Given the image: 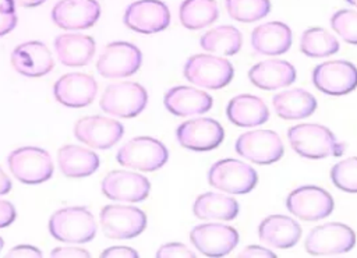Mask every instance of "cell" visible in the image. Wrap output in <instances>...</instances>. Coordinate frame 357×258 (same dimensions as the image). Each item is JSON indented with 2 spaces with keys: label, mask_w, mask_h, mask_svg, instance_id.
I'll return each mask as SVG.
<instances>
[{
  "label": "cell",
  "mask_w": 357,
  "mask_h": 258,
  "mask_svg": "<svg viewBox=\"0 0 357 258\" xmlns=\"http://www.w3.org/2000/svg\"><path fill=\"white\" fill-rule=\"evenodd\" d=\"M219 17L215 0H184L178 8V18L184 28L195 31L213 24Z\"/></svg>",
  "instance_id": "cell-32"
},
{
  "label": "cell",
  "mask_w": 357,
  "mask_h": 258,
  "mask_svg": "<svg viewBox=\"0 0 357 258\" xmlns=\"http://www.w3.org/2000/svg\"><path fill=\"white\" fill-rule=\"evenodd\" d=\"M146 103V89L141 84L132 81L109 85L100 99V107L103 112L123 119L138 116L145 109Z\"/></svg>",
  "instance_id": "cell-7"
},
{
  "label": "cell",
  "mask_w": 357,
  "mask_h": 258,
  "mask_svg": "<svg viewBox=\"0 0 357 258\" xmlns=\"http://www.w3.org/2000/svg\"><path fill=\"white\" fill-rule=\"evenodd\" d=\"M229 15L240 22H254L271 11L269 0H225Z\"/></svg>",
  "instance_id": "cell-34"
},
{
  "label": "cell",
  "mask_w": 357,
  "mask_h": 258,
  "mask_svg": "<svg viewBox=\"0 0 357 258\" xmlns=\"http://www.w3.org/2000/svg\"><path fill=\"white\" fill-rule=\"evenodd\" d=\"M7 163L14 177L24 184H40L53 174V160L49 152L36 146L14 149Z\"/></svg>",
  "instance_id": "cell-9"
},
{
  "label": "cell",
  "mask_w": 357,
  "mask_h": 258,
  "mask_svg": "<svg viewBox=\"0 0 357 258\" xmlns=\"http://www.w3.org/2000/svg\"><path fill=\"white\" fill-rule=\"evenodd\" d=\"M98 85L93 77L84 73H70L60 77L54 86L53 95L59 103L67 107H85L96 96Z\"/></svg>",
  "instance_id": "cell-20"
},
{
  "label": "cell",
  "mask_w": 357,
  "mask_h": 258,
  "mask_svg": "<svg viewBox=\"0 0 357 258\" xmlns=\"http://www.w3.org/2000/svg\"><path fill=\"white\" fill-rule=\"evenodd\" d=\"M100 17L96 0H60L52 8V20L61 29H86Z\"/></svg>",
  "instance_id": "cell-19"
},
{
  "label": "cell",
  "mask_w": 357,
  "mask_h": 258,
  "mask_svg": "<svg viewBox=\"0 0 357 258\" xmlns=\"http://www.w3.org/2000/svg\"><path fill=\"white\" fill-rule=\"evenodd\" d=\"M208 183L222 192L244 195L254 190L258 183V174L243 160L220 159L211 166Z\"/></svg>",
  "instance_id": "cell-5"
},
{
  "label": "cell",
  "mask_w": 357,
  "mask_h": 258,
  "mask_svg": "<svg viewBox=\"0 0 357 258\" xmlns=\"http://www.w3.org/2000/svg\"><path fill=\"white\" fill-rule=\"evenodd\" d=\"M199 45L206 52L233 56L237 54L241 49L243 35L236 26L219 25L206 31L201 36Z\"/></svg>",
  "instance_id": "cell-31"
},
{
  "label": "cell",
  "mask_w": 357,
  "mask_h": 258,
  "mask_svg": "<svg viewBox=\"0 0 357 258\" xmlns=\"http://www.w3.org/2000/svg\"><path fill=\"white\" fill-rule=\"evenodd\" d=\"M287 138L293 151L307 159L339 158L344 152V145L336 141L335 134L328 127L317 123H303L290 127Z\"/></svg>",
  "instance_id": "cell-1"
},
{
  "label": "cell",
  "mask_w": 357,
  "mask_h": 258,
  "mask_svg": "<svg viewBox=\"0 0 357 258\" xmlns=\"http://www.w3.org/2000/svg\"><path fill=\"white\" fill-rule=\"evenodd\" d=\"M226 117L237 127H257L268 121L269 109L261 98L251 93H240L227 102Z\"/></svg>",
  "instance_id": "cell-26"
},
{
  "label": "cell",
  "mask_w": 357,
  "mask_h": 258,
  "mask_svg": "<svg viewBox=\"0 0 357 258\" xmlns=\"http://www.w3.org/2000/svg\"><path fill=\"white\" fill-rule=\"evenodd\" d=\"M59 167L67 177H86L93 174L99 165V156L84 146L64 145L57 153Z\"/></svg>",
  "instance_id": "cell-30"
},
{
  "label": "cell",
  "mask_w": 357,
  "mask_h": 258,
  "mask_svg": "<svg viewBox=\"0 0 357 258\" xmlns=\"http://www.w3.org/2000/svg\"><path fill=\"white\" fill-rule=\"evenodd\" d=\"M165 107L177 117L204 114L211 110L213 99L209 93L194 86L178 85L170 88L163 98Z\"/></svg>",
  "instance_id": "cell-22"
},
{
  "label": "cell",
  "mask_w": 357,
  "mask_h": 258,
  "mask_svg": "<svg viewBox=\"0 0 357 258\" xmlns=\"http://www.w3.org/2000/svg\"><path fill=\"white\" fill-rule=\"evenodd\" d=\"M57 59L68 67H81L95 54V40L82 33H63L54 39Z\"/></svg>",
  "instance_id": "cell-28"
},
{
  "label": "cell",
  "mask_w": 357,
  "mask_h": 258,
  "mask_svg": "<svg viewBox=\"0 0 357 258\" xmlns=\"http://www.w3.org/2000/svg\"><path fill=\"white\" fill-rule=\"evenodd\" d=\"M183 74L188 82H192L197 86L220 89L231 82L234 68L231 63L223 57L198 53L188 57L184 64Z\"/></svg>",
  "instance_id": "cell-3"
},
{
  "label": "cell",
  "mask_w": 357,
  "mask_h": 258,
  "mask_svg": "<svg viewBox=\"0 0 357 258\" xmlns=\"http://www.w3.org/2000/svg\"><path fill=\"white\" fill-rule=\"evenodd\" d=\"M13 183L10 180V177L6 174V172L0 167V195H4L7 192L11 191Z\"/></svg>",
  "instance_id": "cell-44"
},
{
  "label": "cell",
  "mask_w": 357,
  "mask_h": 258,
  "mask_svg": "<svg viewBox=\"0 0 357 258\" xmlns=\"http://www.w3.org/2000/svg\"><path fill=\"white\" fill-rule=\"evenodd\" d=\"M287 211L303 220H319L329 216L335 208L332 195L318 185H301L286 198Z\"/></svg>",
  "instance_id": "cell-12"
},
{
  "label": "cell",
  "mask_w": 357,
  "mask_h": 258,
  "mask_svg": "<svg viewBox=\"0 0 357 258\" xmlns=\"http://www.w3.org/2000/svg\"><path fill=\"white\" fill-rule=\"evenodd\" d=\"M15 4L11 0H6L4 4H0V36L11 32L17 25Z\"/></svg>",
  "instance_id": "cell-37"
},
{
  "label": "cell",
  "mask_w": 357,
  "mask_h": 258,
  "mask_svg": "<svg viewBox=\"0 0 357 258\" xmlns=\"http://www.w3.org/2000/svg\"><path fill=\"white\" fill-rule=\"evenodd\" d=\"M331 180L336 188L357 194V156L337 162L331 170Z\"/></svg>",
  "instance_id": "cell-35"
},
{
  "label": "cell",
  "mask_w": 357,
  "mask_h": 258,
  "mask_svg": "<svg viewBox=\"0 0 357 258\" xmlns=\"http://www.w3.org/2000/svg\"><path fill=\"white\" fill-rule=\"evenodd\" d=\"M7 257H13V258H40L42 252L36 247H33V245L21 244V245H15L7 254Z\"/></svg>",
  "instance_id": "cell-43"
},
{
  "label": "cell",
  "mask_w": 357,
  "mask_h": 258,
  "mask_svg": "<svg viewBox=\"0 0 357 258\" xmlns=\"http://www.w3.org/2000/svg\"><path fill=\"white\" fill-rule=\"evenodd\" d=\"M158 258H194L195 254L183 243H166L156 251Z\"/></svg>",
  "instance_id": "cell-38"
},
{
  "label": "cell",
  "mask_w": 357,
  "mask_h": 258,
  "mask_svg": "<svg viewBox=\"0 0 357 258\" xmlns=\"http://www.w3.org/2000/svg\"><path fill=\"white\" fill-rule=\"evenodd\" d=\"M236 152L257 165H272L282 159L284 146L278 132L258 128L247 131L236 139Z\"/></svg>",
  "instance_id": "cell-8"
},
{
  "label": "cell",
  "mask_w": 357,
  "mask_h": 258,
  "mask_svg": "<svg viewBox=\"0 0 357 258\" xmlns=\"http://www.w3.org/2000/svg\"><path fill=\"white\" fill-rule=\"evenodd\" d=\"M237 257H241V258H275L276 254L266 247L252 244V245H245L237 254Z\"/></svg>",
  "instance_id": "cell-39"
},
{
  "label": "cell",
  "mask_w": 357,
  "mask_h": 258,
  "mask_svg": "<svg viewBox=\"0 0 357 258\" xmlns=\"http://www.w3.org/2000/svg\"><path fill=\"white\" fill-rule=\"evenodd\" d=\"M349 4H351V6H354V7H357V0H346Z\"/></svg>",
  "instance_id": "cell-46"
},
{
  "label": "cell",
  "mask_w": 357,
  "mask_h": 258,
  "mask_svg": "<svg viewBox=\"0 0 357 258\" xmlns=\"http://www.w3.org/2000/svg\"><path fill=\"white\" fill-rule=\"evenodd\" d=\"M176 137L178 144L188 151L208 152L222 144L225 130L215 119L195 117L181 123L176 130Z\"/></svg>",
  "instance_id": "cell-13"
},
{
  "label": "cell",
  "mask_w": 357,
  "mask_h": 258,
  "mask_svg": "<svg viewBox=\"0 0 357 258\" xmlns=\"http://www.w3.org/2000/svg\"><path fill=\"white\" fill-rule=\"evenodd\" d=\"M11 64L17 73L25 77H42L52 71L54 61L45 43L29 40L13 50Z\"/></svg>",
  "instance_id": "cell-21"
},
{
  "label": "cell",
  "mask_w": 357,
  "mask_h": 258,
  "mask_svg": "<svg viewBox=\"0 0 357 258\" xmlns=\"http://www.w3.org/2000/svg\"><path fill=\"white\" fill-rule=\"evenodd\" d=\"M331 26L344 42L357 45V11L337 10L331 18Z\"/></svg>",
  "instance_id": "cell-36"
},
{
  "label": "cell",
  "mask_w": 357,
  "mask_h": 258,
  "mask_svg": "<svg viewBox=\"0 0 357 258\" xmlns=\"http://www.w3.org/2000/svg\"><path fill=\"white\" fill-rule=\"evenodd\" d=\"M293 40L291 29L282 21H269L254 28L251 32V46L257 53L279 56L286 53Z\"/></svg>",
  "instance_id": "cell-24"
},
{
  "label": "cell",
  "mask_w": 357,
  "mask_h": 258,
  "mask_svg": "<svg viewBox=\"0 0 357 258\" xmlns=\"http://www.w3.org/2000/svg\"><path fill=\"white\" fill-rule=\"evenodd\" d=\"M258 237L273 248H290L301 237V226L290 216L269 215L258 226Z\"/></svg>",
  "instance_id": "cell-25"
},
{
  "label": "cell",
  "mask_w": 357,
  "mask_h": 258,
  "mask_svg": "<svg viewBox=\"0 0 357 258\" xmlns=\"http://www.w3.org/2000/svg\"><path fill=\"white\" fill-rule=\"evenodd\" d=\"M273 110L280 119L300 120L311 116L317 110V99L303 88L286 89L272 98Z\"/></svg>",
  "instance_id": "cell-27"
},
{
  "label": "cell",
  "mask_w": 357,
  "mask_h": 258,
  "mask_svg": "<svg viewBox=\"0 0 357 258\" xmlns=\"http://www.w3.org/2000/svg\"><path fill=\"white\" fill-rule=\"evenodd\" d=\"M356 245L354 230L339 222L314 227L304 241L305 251L314 257H333L349 252Z\"/></svg>",
  "instance_id": "cell-4"
},
{
  "label": "cell",
  "mask_w": 357,
  "mask_h": 258,
  "mask_svg": "<svg viewBox=\"0 0 357 258\" xmlns=\"http://www.w3.org/2000/svg\"><path fill=\"white\" fill-rule=\"evenodd\" d=\"M238 232L222 223H202L191 229L190 241L202 255L225 257L238 244Z\"/></svg>",
  "instance_id": "cell-14"
},
{
  "label": "cell",
  "mask_w": 357,
  "mask_h": 258,
  "mask_svg": "<svg viewBox=\"0 0 357 258\" xmlns=\"http://www.w3.org/2000/svg\"><path fill=\"white\" fill-rule=\"evenodd\" d=\"M3 245H4V240L0 237V251L3 250Z\"/></svg>",
  "instance_id": "cell-47"
},
{
  "label": "cell",
  "mask_w": 357,
  "mask_h": 258,
  "mask_svg": "<svg viewBox=\"0 0 357 258\" xmlns=\"http://www.w3.org/2000/svg\"><path fill=\"white\" fill-rule=\"evenodd\" d=\"M106 198L123 202H141L151 192L149 180L135 172L113 170L109 172L100 184Z\"/></svg>",
  "instance_id": "cell-17"
},
{
  "label": "cell",
  "mask_w": 357,
  "mask_h": 258,
  "mask_svg": "<svg viewBox=\"0 0 357 258\" xmlns=\"http://www.w3.org/2000/svg\"><path fill=\"white\" fill-rule=\"evenodd\" d=\"M100 257L103 258H137L138 252L131 248V247H126V245H114V247H109L106 248Z\"/></svg>",
  "instance_id": "cell-40"
},
{
  "label": "cell",
  "mask_w": 357,
  "mask_h": 258,
  "mask_svg": "<svg viewBox=\"0 0 357 258\" xmlns=\"http://www.w3.org/2000/svg\"><path fill=\"white\" fill-rule=\"evenodd\" d=\"M238 212V202L220 192H204L192 204V213L202 220H233Z\"/></svg>",
  "instance_id": "cell-29"
},
{
  "label": "cell",
  "mask_w": 357,
  "mask_h": 258,
  "mask_svg": "<svg viewBox=\"0 0 357 258\" xmlns=\"http://www.w3.org/2000/svg\"><path fill=\"white\" fill-rule=\"evenodd\" d=\"M15 6H21V7H38L40 4H43L46 0H11Z\"/></svg>",
  "instance_id": "cell-45"
},
{
  "label": "cell",
  "mask_w": 357,
  "mask_h": 258,
  "mask_svg": "<svg viewBox=\"0 0 357 258\" xmlns=\"http://www.w3.org/2000/svg\"><path fill=\"white\" fill-rule=\"evenodd\" d=\"M100 226L109 238H134L145 230L146 215L131 205H106L100 211Z\"/></svg>",
  "instance_id": "cell-10"
},
{
  "label": "cell",
  "mask_w": 357,
  "mask_h": 258,
  "mask_svg": "<svg viewBox=\"0 0 357 258\" xmlns=\"http://www.w3.org/2000/svg\"><path fill=\"white\" fill-rule=\"evenodd\" d=\"M312 84L325 95H347L357 88V67L347 60L324 61L314 67Z\"/></svg>",
  "instance_id": "cell-11"
},
{
  "label": "cell",
  "mask_w": 357,
  "mask_h": 258,
  "mask_svg": "<svg viewBox=\"0 0 357 258\" xmlns=\"http://www.w3.org/2000/svg\"><path fill=\"white\" fill-rule=\"evenodd\" d=\"M17 212L11 202L0 199V229L10 226L15 220Z\"/></svg>",
  "instance_id": "cell-42"
},
{
  "label": "cell",
  "mask_w": 357,
  "mask_h": 258,
  "mask_svg": "<svg viewBox=\"0 0 357 258\" xmlns=\"http://www.w3.org/2000/svg\"><path fill=\"white\" fill-rule=\"evenodd\" d=\"M121 166L141 170L155 172L160 169L169 159L165 144L152 137H135L126 142L116 155Z\"/></svg>",
  "instance_id": "cell-6"
},
{
  "label": "cell",
  "mask_w": 357,
  "mask_h": 258,
  "mask_svg": "<svg viewBox=\"0 0 357 258\" xmlns=\"http://www.w3.org/2000/svg\"><path fill=\"white\" fill-rule=\"evenodd\" d=\"M50 255L56 257V258H88V257H91L86 250L78 248V247H59V248H54Z\"/></svg>",
  "instance_id": "cell-41"
},
{
  "label": "cell",
  "mask_w": 357,
  "mask_h": 258,
  "mask_svg": "<svg viewBox=\"0 0 357 258\" xmlns=\"http://www.w3.org/2000/svg\"><path fill=\"white\" fill-rule=\"evenodd\" d=\"M300 50L308 57H328L339 50V40L325 28L311 26L301 33Z\"/></svg>",
  "instance_id": "cell-33"
},
{
  "label": "cell",
  "mask_w": 357,
  "mask_h": 258,
  "mask_svg": "<svg viewBox=\"0 0 357 258\" xmlns=\"http://www.w3.org/2000/svg\"><path fill=\"white\" fill-rule=\"evenodd\" d=\"M123 134V124L105 116L84 117L78 120L74 127L75 138L96 149L112 148L120 141Z\"/></svg>",
  "instance_id": "cell-18"
},
{
  "label": "cell",
  "mask_w": 357,
  "mask_h": 258,
  "mask_svg": "<svg viewBox=\"0 0 357 258\" xmlns=\"http://www.w3.org/2000/svg\"><path fill=\"white\" fill-rule=\"evenodd\" d=\"M49 232L59 241L88 243L96 234V223L85 206H67L50 216Z\"/></svg>",
  "instance_id": "cell-2"
},
{
  "label": "cell",
  "mask_w": 357,
  "mask_h": 258,
  "mask_svg": "<svg viewBox=\"0 0 357 258\" xmlns=\"http://www.w3.org/2000/svg\"><path fill=\"white\" fill-rule=\"evenodd\" d=\"M142 63L141 50L130 42L109 43L98 59L96 68L106 78H123L135 74Z\"/></svg>",
  "instance_id": "cell-15"
},
{
  "label": "cell",
  "mask_w": 357,
  "mask_h": 258,
  "mask_svg": "<svg viewBox=\"0 0 357 258\" xmlns=\"http://www.w3.org/2000/svg\"><path fill=\"white\" fill-rule=\"evenodd\" d=\"M297 78L294 66L286 60L269 59L254 64L248 70V79L259 89L272 91L291 85Z\"/></svg>",
  "instance_id": "cell-23"
},
{
  "label": "cell",
  "mask_w": 357,
  "mask_h": 258,
  "mask_svg": "<svg viewBox=\"0 0 357 258\" xmlns=\"http://www.w3.org/2000/svg\"><path fill=\"white\" fill-rule=\"evenodd\" d=\"M124 24L138 33H156L170 24L169 7L160 0H137L124 13Z\"/></svg>",
  "instance_id": "cell-16"
}]
</instances>
